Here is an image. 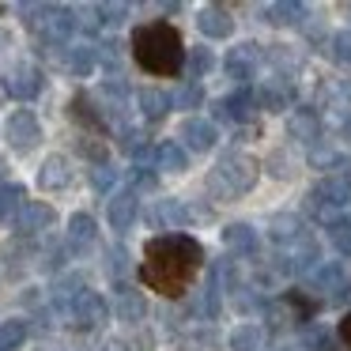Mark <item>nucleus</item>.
<instances>
[{
    "instance_id": "0eeeda50",
    "label": "nucleus",
    "mask_w": 351,
    "mask_h": 351,
    "mask_svg": "<svg viewBox=\"0 0 351 351\" xmlns=\"http://www.w3.org/2000/svg\"><path fill=\"white\" fill-rule=\"evenodd\" d=\"M250 91H253V106L257 110H291V102H295V76H287V72H268Z\"/></svg>"
},
{
    "instance_id": "7c9ffc66",
    "label": "nucleus",
    "mask_w": 351,
    "mask_h": 351,
    "mask_svg": "<svg viewBox=\"0 0 351 351\" xmlns=\"http://www.w3.org/2000/svg\"><path fill=\"white\" fill-rule=\"evenodd\" d=\"M325 238L332 242V250L340 257H351V219H332L325 227Z\"/></svg>"
},
{
    "instance_id": "423d86ee",
    "label": "nucleus",
    "mask_w": 351,
    "mask_h": 351,
    "mask_svg": "<svg viewBox=\"0 0 351 351\" xmlns=\"http://www.w3.org/2000/svg\"><path fill=\"white\" fill-rule=\"evenodd\" d=\"M110 313L114 310H110V302L99 291H84V295L64 310V317H69V325L80 328V332H95V328H102L110 321Z\"/></svg>"
},
{
    "instance_id": "f3484780",
    "label": "nucleus",
    "mask_w": 351,
    "mask_h": 351,
    "mask_svg": "<svg viewBox=\"0 0 351 351\" xmlns=\"http://www.w3.org/2000/svg\"><path fill=\"white\" fill-rule=\"evenodd\" d=\"M140 215V197L132 189H114L106 200V223L110 230H129Z\"/></svg>"
},
{
    "instance_id": "72a5a7b5",
    "label": "nucleus",
    "mask_w": 351,
    "mask_h": 351,
    "mask_svg": "<svg viewBox=\"0 0 351 351\" xmlns=\"http://www.w3.org/2000/svg\"><path fill=\"white\" fill-rule=\"evenodd\" d=\"M69 242L64 245H49L46 253H42V261H38V268L42 272H64V261H69Z\"/></svg>"
},
{
    "instance_id": "473e14b6",
    "label": "nucleus",
    "mask_w": 351,
    "mask_h": 351,
    "mask_svg": "<svg viewBox=\"0 0 351 351\" xmlns=\"http://www.w3.org/2000/svg\"><path fill=\"white\" fill-rule=\"evenodd\" d=\"M129 268H132L129 265V250H125V245H110V250H106V272L121 283V276L129 272Z\"/></svg>"
},
{
    "instance_id": "37998d69",
    "label": "nucleus",
    "mask_w": 351,
    "mask_h": 351,
    "mask_svg": "<svg viewBox=\"0 0 351 351\" xmlns=\"http://www.w3.org/2000/svg\"><path fill=\"white\" fill-rule=\"evenodd\" d=\"M336 332H340V340H343V348H351V310L340 317V325H336Z\"/></svg>"
},
{
    "instance_id": "cd10ccee",
    "label": "nucleus",
    "mask_w": 351,
    "mask_h": 351,
    "mask_svg": "<svg viewBox=\"0 0 351 351\" xmlns=\"http://www.w3.org/2000/svg\"><path fill=\"white\" fill-rule=\"evenodd\" d=\"M230 351H265V325H253V321H245V325L230 328Z\"/></svg>"
},
{
    "instance_id": "9b49d317",
    "label": "nucleus",
    "mask_w": 351,
    "mask_h": 351,
    "mask_svg": "<svg viewBox=\"0 0 351 351\" xmlns=\"http://www.w3.org/2000/svg\"><path fill=\"white\" fill-rule=\"evenodd\" d=\"M223 69H227V76L234 80L238 87H250L261 72V46L257 42H238V46H230Z\"/></svg>"
},
{
    "instance_id": "20e7f679",
    "label": "nucleus",
    "mask_w": 351,
    "mask_h": 351,
    "mask_svg": "<svg viewBox=\"0 0 351 351\" xmlns=\"http://www.w3.org/2000/svg\"><path fill=\"white\" fill-rule=\"evenodd\" d=\"M348 204H351V178H343V174H325L310 193H306V208H310L325 227L332 219H340V208H348Z\"/></svg>"
},
{
    "instance_id": "a878e982",
    "label": "nucleus",
    "mask_w": 351,
    "mask_h": 351,
    "mask_svg": "<svg viewBox=\"0 0 351 351\" xmlns=\"http://www.w3.org/2000/svg\"><path fill=\"white\" fill-rule=\"evenodd\" d=\"M170 106H174V99L167 91H159V87H140L136 91V110L144 121H162L170 114Z\"/></svg>"
},
{
    "instance_id": "a211bd4d",
    "label": "nucleus",
    "mask_w": 351,
    "mask_h": 351,
    "mask_svg": "<svg viewBox=\"0 0 351 351\" xmlns=\"http://www.w3.org/2000/svg\"><path fill=\"white\" fill-rule=\"evenodd\" d=\"M287 136L298 140V144L310 152L313 144H321V114H317V110H310V106L291 110V117H287Z\"/></svg>"
},
{
    "instance_id": "e433bc0d",
    "label": "nucleus",
    "mask_w": 351,
    "mask_h": 351,
    "mask_svg": "<svg viewBox=\"0 0 351 351\" xmlns=\"http://www.w3.org/2000/svg\"><path fill=\"white\" fill-rule=\"evenodd\" d=\"M328 49H332L336 64H351V27L348 31H336L332 38H328Z\"/></svg>"
},
{
    "instance_id": "c756f323",
    "label": "nucleus",
    "mask_w": 351,
    "mask_h": 351,
    "mask_svg": "<svg viewBox=\"0 0 351 351\" xmlns=\"http://www.w3.org/2000/svg\"><path fill=\"white\" fill-rule=\"evenodd\" d=\"M27 336H31V325H27L23 317H12L0 325V351H19L27 343Z\"/></svg>"
},
{
    "instance_id": "a19ab883",
    "label": "nucleus",
    "mask_w": 351,
    "mask_h": 351,
    "mask_svg": "<svg viewBox=\"0 0 351 351\" xmlns=\"http://www.w3.org/2000/svg\"><path fill=\"white\" fill-rule=\"evenodd\" d=\"M99 64H106V69H117L121 64V42H102L99 46Z\"/></svg>"
},
{
    "instance_id": "f257e3e1",
    "label": "nucleus",
    "mask_w": 351,
    "mask_h": 351,
    "mask_svg": "<svg viewBox=\"0 0 351 351\" xmlns=\"http://www.w3.org/2000/svg\"><path fill=\"white\" fill-rule=\"evenodd\" d=\"M200 265H204V245L189 234H155L144 245L140 261V283L147 291H159L170 302H182L193 287Z\"/></svg>"
},
{
    "instance_id": "f704fd0d",
    "label": "nucleus",
    "mask_w": 351,
    "mask_h": 351,
    "mask_svg": "<svg viewBox=\"0 0 351 351\" xmlns=\"http://www.w3.org/2000/svg\"><path fill=\"white\" fill-rule=\"evenodd\" d=\"M76 147H80V155H87V159L95 162V167H106V144H102L99 136H80L76 140Z\"/></svg>"
},
{
    "instance_id": "2eb2a0df",
    "label": "nucleus",
    "mask_w": 351,
    "mask_h": 351,
    "mask_svg": "<svg viewBox=\"0 0 351 351\" xmlns=\"http://www.w3.org/2000/svg\"><path fill=\"white\" fill-rule=\"evenodd\" d=\"M212 110H215V121H227V125H245L253 114H257L250 87H238L234 95H223V99H215Z\"/></svg>"
},
{
    "instance_id": "7ed1b4c3",
    "label": "nucleus",
    "mask_w": 351,
    "mask_h": 351,
    "mask_svg": "<svg viewBox=\"0 0 351 351\" xmlns=\"http://www.w3.org/2000/svg\"><path fill=\"white\" fill-rule=\"evenodd\" d=\"M257 178H261V162L253 159V155L227 152V155H219V162H215L212 170H208L204 185H208V193H212V200H238V197H245V193H253Z\"/></svg>"
},
{
    "instance_id": "aec40b11",
    "label": "nucleus",
    "mask_w": 351,
    "mask_h": 351,
    "mask_svg": "<svg viewBox=\"0 0 351 351\" xmlns=\"http://www.w3.org/2000/svg\"><path fill=\"white\" fill-rule=\"evenodd\" d=\"M72 178H76V170H72L69 155H49V159L42 162V170H38V189L61 193V189H69V185H72Z\"/></svg>"
},
{
    "instance_id": "9d476101",
    "label": "nucleus",
    "mask_w": 351,
    "mask_h": 351,
    "mask_svg": "<svg viewBox=\"0 0 351 351\" xmlns=\"http://www.w3.org/2000/svg\"><path fill=\"white\" fill-rule=\"evenodd\" d=\"M57 223V212L53 204H46V200H27L23 208H19V215L12 219V230H16V238H42L49 227Z\"/></svg>"
},
{
    "instance_id": "b1692460",
    "label": "nucleus",
    "mask_w": 351,
    "mask_h": 351,
    "mask_svg": "<svg viewBox=\"0 0 351 351\" xmlns=\"http://www.w3.org/2000/svg\"><path fill=\"white\" fill-rule=\"evenodd\" d=\"M69 117L76 125H84L87 132H91V136H106V117H102V110H95V102L87 99V95H76V99L69 102Z\"/></svg>"
},
{
    "instance_id": "6ab92c4d",
    "label": "nucleus",
    "mask_w": 351,
    "mask_h": 351,
    "mask_svg": "<svg viewBox=\"0 0 351 351\" xmlns=\"http://www.w3.org/2000/svg\"><path fill=\"white\" fill-rule=\"evenodd\" d=\"M197 31L212 42H223L234 31V16H230V8H223V4H204L200 16H197Z\"/></svg>"
},
{
    "instance_id": "ea45409f",
    "label": "nucleus",
    "mask_w": 351,
    "mask_h": 351,
    "mask_svg": "<svg viewBox=\"0 0 351 351\" xmlns=\"http://www.w3.org/2000/svg\"><path fill=\"white\" fill-rule=\"evenodd\" d=\"M182 351H219V340L212 332H193L189 340L182 343Z\"/></svg>"
},
{
    "instance_id": "f8f14e48",
    "label": "nucleus",
    "mask_w": 351,
    "mask_h": 351,
    "mask_svg": "<svg viewBox=\"0 0 351 351\" xmlns=\"http://www.w3.org/2000/svg\"><path fill=\"white\" fill-rule=\"evenodd\" d=\"M268 242L276 245V250H291V245H298V242H306L310 238V227L302 223V215H295V212H276V215H268Z\"/></svg>"
},
{
    "instance_id": "412c9836",
    "label": "nucleus",
    "mask_w": 351,
    "mask_h": 351,
    "mask_svg": "<svg viewBox=\"0 0 351 351\" xmlns=\"http://www.w3.org/2000/svg\"><path fill=\"white\" fill-rule=\"evenodd\" d=\"M219 238H223V250L234 253V257H253V253H257V242H261L250 223H227Z\"/></svg>"
},
{
    "instance_id": "4be33fe9",
    "label": "nucleus",
    "mask_w": 351,
    "mask_h": 351,
    "mask_svg": "<svg viewBox=\"0 0 351 351\" xmlns=\"http://www.w3.org/2000/svg\"><path fill=\"white\" fill-rule=\"evenodd\" d=\"M152 167L159 170V174H185V170H189V155H185V147L178 144V140H159V144H155Z\"/></svg>"
},
{
    "instance_id": "f03ea898",
    "label": "nucleus",
    "mask_w": 351,
    "mask_h": 351,
    "mask_svg": "<svg viewBox=\"0 0 351 351\" xmlns=\"http://www.w3.org/2000/svg\"><path fill=\"white\" fill-rule=\"evenodd\" d=\"M132 61L147 72V76H178L185 69V42L178 34V27L162 23V19H152V23H140L132 31Z\"/></svg>"
},
{
    "instance_id": "58836bf2",
    "label": "nucleus",
    "mask_w": 351,
    "mask_h": 351,
    "mask_svg": "<svg viewBox=\"0 0 351 351\" xmlns=\"http://www.w3.org/2000/svg\"><path fill=\"white\" fill-rule=\"evenodd\" d=\"M114 185H117V170L110 167V162H106V167H95L91 170V189L95 193H106V197H110V189H114Z\"/></svg>"
},
{
    "instance_id": "1a4fd4ad",
    "label": "nucleus",
    "mask_w": 351,
    "mask_h": 351,
    "mask_svg": "<svg viewBox=\"0 0 351 351\" xmlns=\"http://www.w3.org/2000/svg\"><path fill=\"white\" fill-rule=\"evenodd\" d=\"M147 227L162 230V234H182V227L193 223V212L185 208V200L178 197H162V200H152V208L144 212Z\"/></svg>"
},
{
    "instance_id": "49530a36",
    "label": "nucleus",
    "mask_w": 351,
    "mask_h": 351,
    "mask_svg": "<svg viewBox=\"0 0 351 351\" xmlns=\"http://www.w3.org/2000/svg\"><path fill=\"white\" fill-rule=\"evenodd\" d=\"M343 140H351V114L343 117Z\"/></svg>"
},
{
    "instance_id": "4c0bfd02",
    "label": "nucleus",
    "mask_w": 351,
    "mask_h": 351,
    "mask_svg": "<svg viewBox=\"0 0 351 351\" xmlns=\"http://www.w3.org/2000/svg\"><path fill=\"white\" fill-rule=\"evenodd\" d=\"M185 64H189L193 80H200V76H208V69H212V53H208L204 46H197V49H189V53H185Z\"/></svg>"
},
{
    "instance_id": "39448f33",
    "label": "nucleus",
    "mask_w": 351,
    "mask_h": 351,
    "mask_svg": "<svg viewBox=\"0 0 351 351\" xmlns=\"http://www.w3.org/2000/svg\"><path fill=\"white\" fill-rule=\"evenodd\" d=\"M306 283H310L313 298H317L321 306L325 302H343V298L351 295V276L348 268L340 265V261H325V265H313L310 272H306Z\"/></svg>"
},
{
    "instance_id": "5701e85b",
    "label": "nucleus",
    "mask_w": 351,
    "mask_h": 351,
    "mask_svg": "<svg viewBox=\"0 0 351 351\" xmlns=\"http://www.w3.org/2000/svg\"><path fill=\"white\" fill-rule=\"evenodd\" d=\"M57 61H61V69L69 72V76H91L95 64H99V49L95 46H64L57 49Z\"/></svg>"
},
{
    "instance_id": "393cba45",
    "label": "nucleus",
    "mask_w": 351,
    "mask_h": 351,
    "mask_svg": "<svg viewBox=\"0 0 351 351\" xmlns=\"http://www.w3.org/2000/svg\"><path fill=\"white\" fill-rule=\"evenodd\" d=\"M265 23H276V27H306V4L298 0H276V4H265L261 8Z\"/></svg>"
},
{
    "instance_id": "bb28decb",
    "label": "nucleus",
    "mask_w": 351,
    "mask_h": 351,
    "mask_svg": "<svg viewBox=\"0 0 351 351\" xmlns=\"http://www.w3.org/2000/svg\"><path fill=\"white\" fill-rule=\"evenodd\" d=\"M95 238H99V223L91 219L87 212H76L69 219V250L72 253H84L95 245Z\"/></svg>"
},
{
    "instance_id": "c9c22d12",
    "label": "nucleus",
    "mask_w": 351,
    "mask_h": 351,
    "mask_svg": "<svg viewBox=\"0 0 351 351\" xmlns=\"http://www.w3.org/2000/svg\"><path fill=\"white\" fill-rule=\"evenodd\" d=\"M95 16H99L102 27H121L125 16H129V4H95Z\"/></svg>"
},
{
    "instance_id": "6e6552de",
    "label": "nucleus",
    "mask_w": 351,
    "mask_h": 351,
    "mask_svg": "<svg viewBox=\"0 0 351 351\" xmlns=\"http://www.w3.org/2000/svg\"><path fill=\"white\" fill-rule=\"evenodd\" d=\"M4 140H8V147L19 155L34 152L38 140H42V125H38V117H34V110H27V106L12 110L8 121H4Z\"/></svg>"
},
{
    "instance_id": "2f4dec72",
    "label": "nucleus",
    "mask_w": 351,
    "mask_h": 351,
    "mask_svg": "<svg viewBox=\"0 0 351 351\" xmlns=\"http://www.w3.org/2000/svg\"><path fill=\"white\" fill-rule=\"evenodd\" d=\"M170 99H174L178 110H200V102H204V87H200V80H185Z\"/></svg>"
},
{
    "instance_id": "c03bdc74",
    "label": "nucleus",
    "mask_w": 351,
    "mask_h": 351,
    "mask_svg": "<svg viewBox=\"0 0 351 351\" xmlns=\"http://www.w3.org/2000/svg\"><path fill=\"white\" fill-rule=\"evenodd\" d=\"M102 351H132V343H129V340H121V336H114V340L102 343Z\"/></svg>"
},
{
    "instance_id": "ddd939ff",
    "label": "nucleus",
    "mask_w": 351,
    "mask_h": 351,
    "mask_svg": "<svg viewBox=\"0 0 351 351\" xmlns=\"http://www.w3.org/2000/svg\"><path fill=\"white\" fill-rule=\"evenodd\" d=\"M4 91H8L12 99H19V102H31L34 95L42 91V69L31 64V61L12 64V69L4 72Z\"/></svg>"
},
{
    "instance_id": "de8ad7c7",
    "label": "nucleus",
    "mask_w": 351,
    "mask_h": 351,
    "mask_svg": "<svg viewBox=\"0 0 351 351\" xmlns=\"http://www.w3.org/2000/svg\"><path fill=\"white\" fill-rule=\"evenodd\" d=\"M348 12H351V8H348Z\"/></svg>"
},
{
    "instance_id": "4468645a",
    "label": "nucleus",
    "mask_w": 351,
    "mask_h": 351,
    "mask_svg": "<svg viewBox=\"0 0 351 351\" xmlns=\"http://www.w3.org/2000/svg\"><path fill=\"white\" fill-rule=\"evenodd\" d=\"M215 140H219V129H215L212 117H185L182 129H178V144L189 147V152H212Z\"/></svg>"
},
{
    "instance_id": "dca6fc26",
    "label": "nucleus",
    "mask_w": 351,
    "mask_h": 351,
    "mask_svg": "<svg viewBox=\"0 0 351 351\" xmlns=\"http://www.w3.org/2000/svg\"><path fill=\"white\" fill-rule=\"evenodd\" d=\"M110 310H114V317L125 321V325H140V321L147 317V302L132 283H114V302H110Z\"/></svg>"
},
{
    "instance_id": "a18cd8bd",
    "label": "nucleus",
    "mask_w": 351,
    "mask_h": 351,
    "mask_svg": "<svg viewBox=\"0 0 351 351\" xmlns=\"http://www.w3.org/2000/svg\"><path fill=\"white\" fill-rule=\"evenodd\" d=\"M38 351H69V348H64V343H42Z\"/></svg>"
},
{
    "instance_id": "79ce46f5",
    "label": "nucleus",
    "mask_w": 351,
    "mask_h": 351,
    "mask_svg": "<svg viewBox=\"0 0 351 351\" xmlns=\"http://www.w3.org/2000/svg\"><path fill=\"white\" fill-rule=\"evenodd\" d=\"M136 189H155V174H147V167L132 170V193Z\"/></svg>"
},
{
    "instance_id": "c85d7f7f",
    "label": "nucleus",
    "mask_w": 351,
    "mask_h": 351,
    "mask_svg": "<svg viewBox=\"0 0 351 351\" xmlns=\"http://www.w3.org/2000/svg\"><path fill=\"white\" fill-rule=\"evenodd\" d=\"M23 204H27L23 185H16V182H4V185H0V223H12Z\"/></svg>"
}]
</instances>
